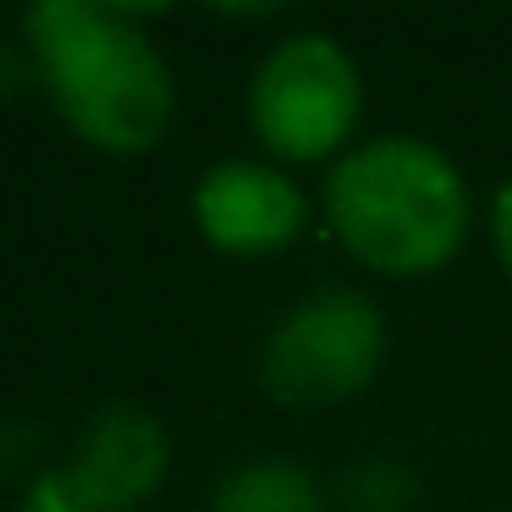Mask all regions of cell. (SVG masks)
Returning a JSON list of instances; mask_svg holds the SVG:
<instances>
[{
    "label": "cell",
    "instance_id": "1",
    "mask_svg": "<svg viewBox=\"0 0 512 512\" xmlns=\"http://www.w3.org/2000/svg\"><path fill=\"white\" fill-rule=\"evenodd\" d=\"M23 50L56 116L100 155H149L171 133L177 78L144 12L105 0H39L23 12Z\"/></svg>",
    "mask_w": 512,
    "mask_h": 512
},
{
    "label": "cell",
    "instance_id": "2",
    "mask_svg": "<svg viewBox=\"0 0 512 512\" xmlns=\"http://www.w3.org/2000/svg\"><path fill=\"white\" fill-rule=\"evenodd\" d=\"M325 232L375 276L419 281L457 259L474 226V199L446 149L413 133L353 144L320 193Z\"/></svg>",
    "mask_w": 512,
    "mask_h": 512
},
{
    "label": "cell",
    "instance_id": "3",
    "mask_svg": "<svg viewBox=\"0 0 512 512\" xmlns=\"http://www.w3.org/2000/svg\"><path fill=\"white\" fill-rule=\"evenodd\" d=\"M364 122V72L336 34L303 28L259 56L248 78V127L276 166L342 160Z\"/></svg>",
    "mask_w": 512,
    "mask_h": 512
},
{
    "label": "cell",
    "instance_id": "4",
    "mask_svg": "<svg viewBox=\"0 0 512 512\" xmlns=\"http://www.w3.org/2000/svg\"><path fill=\"white\" fill-rule=\"evenodd\" d=\"M386 320L358 287H320L298 298L265 336L259 386L281 408H336L375 386L386 364Z\"/></svg>",
    "mask_w": 512,
    "mask_h": 512
},
{
    "label": "cell",
    "instance_id": "5",
    "mask_svg": "<svg viewBox=\"0 0 512 512\" xmlns=\"http://www.w3.org/2000/svg\"><path fill=\"white\" fill-rule=\"evenodd\" d=\"M193 226L215 254L265 259L309 232V193L276 160H215L193 182Z\"/></svg>",
    "mask_w": 512,
    "mask_h": 512
},
{
    "label": "cell",
    "instance_id": "6",
    "mask_svg": "<svg viewBox=\"0 0 512 512\" xmlns=\"http://www.w3.org/2000/svg\"><path fill=\"white\" fill-rule=\"evenodd\" d=\"M171 468V435L149 408L111 402L83 424L72 457L61 463L67 490L89 512H138Z\"/></svg>",
    "mask_w": 512,
    "mask_h": 512
},
{
    "label": "cell",
    "instance_id": "7",
    "mask_svg": "<svg viewBox=\"0 0 512 512\" xmlns=\"http://www.w3.org/2000/svg\"><path fill=\"white\" fill-rule=\"evenodd\" d=\"M204 512H325V485L292 457H248L221 474Z\"/></svg>",
    "mask_w": 512,
    "mask_h": 512
},
{
    "label": "cell",
    "instance_id": "8",
    "mask_svg": "<svg viewBox=\"0 0 512 512\" xmlns=\"http://www.w3.org/2000/svg\"><path fill=\"white\" fill-rule=\"evenodd\" d=\"M419 474L397 457H364L342 474V507L347 512H413Z\"/></svg>",
    "mask_w": 512,
    "mask_h": 512
},
{
    "label": "cell",
    "instance_id": "9",
    "mask_svg": "<svg viewBox=\"0 0 512 512\" xmlns=\"http://www.w3.org/2000/svg\"><path fill=\"white\" fill-rule=\"evenodd\" d=\"M23 512H89V507H83V501L67 490L61 468H50V474H39L34 485L23 490Z\"/></svg>",
    "mask_w": 512,
    "mask_h": 512
},
{
    "label": "cell",
    "instance_id": "10",
    "mask_svg": "<svg viewBox=\"0 0 512 512\" xmlns=\"http://www.w3.org/2000/svg\"><path fill=\"white\" fill-rule=\"evenodd\" d=\"M490 248H496V265L512 276V177L490 199Z\"/></svg>",
    "mask_w": 512,
    "mask_h": 512
},
{
    "label": "cell",
    "instance_id": "11",
    "mask_svg": "<svg viewBox=\"0 0 512 512\" xmlns=\"http://www.w3.org/2000/svg\"><path fill=\"white\" fill-rule=\"evenodd\" d=\"M28 83H39V78H34V61H28L23 39H17V45H0V100L23 94Z\"/></svg>",
    "mask_w": 512,
    "mask_h": 512
}]
</instances>
